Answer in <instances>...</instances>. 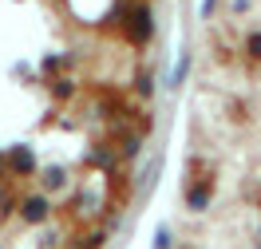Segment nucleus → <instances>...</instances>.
Returning a JSON list of instances; mask_svg holds the SVG:
<instances>
[{
    "label": "nucleus",
    "instance_id": "f257e3e1",
    "mask_svg": "<svg viewBox=\"0 0 261 249\" xmlns=\"http://www.w3.org/2000/svg\"><path fill=\"white\" fill-rule=\"evenodd\" d=\"M190 178H194V182H190V206H194V210H202V206H206V198H210L214 170H210V166H202V162H194V166H190Z\"/></svg>",
    "mask_w": 261,
    "mask_h": 249
},
{
    "label": "nucleus",
    "instance_id": "f03ea898",
    "mask_svg": "<svg viewBox=\"0 0 261 249\" xmlns=\"http://www.w3.org/2000/svg\"><path fill=\"white\" fill-rule=\"evenodd\" d=\"M150 36V24H147V8H135V16H130V40H147Z\"/></svg>",
    "mask_w": 261,
    "mask_h": 249
},
{
    "label": "nucleus",
    "instance_id": "7ed1b4c3",
    "mask_svg": "<svg viewBox=\"0 0 261 249\" xmlns=\"http://www.w3.org/2000/svg\"><path fill=\"white\" fill-rule=\"evenodd\" d=\"M24 217H44V198H32V202H24Z\"/></svg>",
    "mask_w": 261,
    "mask_h": 249
},
{
    "label": "nucleus",
    "instance_id": "20e7f679",
    "mask_svg": "<svg viewBox=\"0 0 261 249\" xmlns=\"http://www.w3.org/2000/svg\"><path fill=\"white\" fill-rule=\"evenodd\" d=\"M12 158H16V170H32V154L28 150H16Z\"/></svg>",
    "mask_w": 261,
    "mask_h": 249
}]
</instances>
